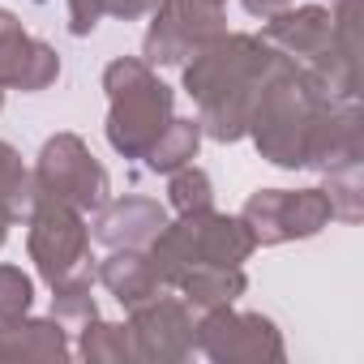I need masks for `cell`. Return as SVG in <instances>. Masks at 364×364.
Masks as SVG:
<instances>
[{
    "mask_svg": "<svg viewBox=\"0 0 364 364\" xmlns=\"http://www.w3.org/2000/svg\"><path fill=\"white\" fill-rule=\"evenodd\" d=\"M107 82H112L116 95H124V107H120L116 120H112V137H116L120 150H137V146L150 137L154 120L167 112V95H163V86H154L137 65H116V69L107 73Z\"/></svg>",
    "mask_w": 364,
    "mask_h": 364,
    "instance_id": "6da1fadb",
    "label": "cell"
},
{
    "mask_svg": "<svg viewBox=\"0 0 364 364\" xmlns=\"http://www.w3.org/2000/svg\"><path fill=\"white\" fill-rule=\"evenodd\" d=\"M43 171H48V180H52L60 193H73V198H82V202H95L99 189H103L99 167L86 159V150H82L73 137H60L56 146H48Z\"/></svg>",
    "mask_w": 364,
    "mask_h": 364,
    "instance_id": "7a4b0ae2",
    "label": "cell"
},
{
    "mask_svg": "<svg viewBox=\"0 0 364 364\" xmlns=\"http://www.w3.org/2000/svg\"><path fill=\"white\" fill-rule=\"evenodd\" d=\"M77 249H82L77 223H73L65 210H48V215L39 219V232H35V257L43 262V270H48V274L65 270Z\"/></svg>",
    "mask_w": 364,
    "mask_h": 364,
    "instance_id": "3957f363",
    "label": "cell"
},
{
    "mask_svg": "<svg viewBox=\"0 0 364 364\" xmlns=\"http://www.w3.org/2000/svg\"><path fill=\"white\" fill-rule=\"evenodd\" d=\"M159 223V210L146 206V202H133V206H120L107 223H103V236L107 240H120V236H141L146 228Z\"/></svg>",
    "mask_w": 364,
    "mask_h": 364,
    "instance_id": "277c9868",
    "label": "cell"
},
{
    "mask_svg": "<svg viewBox=\"0 0 364 364\" xmlns=\"http://www.w3.org/2000/svg\"><path fill=\"white\" fill-rule=\"evenodd\" d=\"M103 279L120 291V300H133V296L146 287V270L137 266V257H116V262L103 270Z\"/></svg>",
    "mask_w": 364,
    "mask_h": 364,
    "instance_id": "5b68a950",
    "label": "cell"
},
{
    "mask_svg": "<svg viewBox=\"0 0 364 364\" xmlns=\"http://www.w3.org/2000/svg\"><path fill=\"white\" fill-rule=\"evenodd\" d=\"M31 300V283L18 270H0V313H18Z\"/></svg>",
    "mask_w": 364,
    "mask_h": 364,
    "instance_id": "8992f818",
    "label": "cell"
},
{
    "mask_svg": "<svg viewBox=\"0 0 364 364\" xmlns=\"http://www.w3.org/2000/svg\"><path fill=\"white\" fill-rule=\"evenodd\" d=\"M189 150H193V129H189V124H180V129H171V137L159 146V159H154V163L167 167V163H176V159H185Z\"/></svg>",
    "mask_w": 364,
    "mask_h": 364,
    "instance_id": "52a82bcc",
    "label": "cell"
},
{
    "mask_svg": "<svg viewBox=\"0 0 364 364\" xmlns=\"http://www.w3.org/2000/svg\"><path fill=\"white\" fill-rule=\"evenodd\" d=\"M176 198L180 202H206V185H202V176H185V180H180V185H176Z\"/></svg>",
    "mask_w": 364,
    "mask_h": 364,
    "instance_id": "ba28073f",
    "label": "cell"
}]
</instances>
